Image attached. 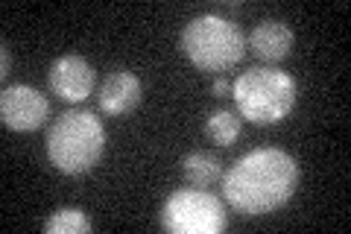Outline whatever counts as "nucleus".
I'll use <instances>...</instances> for the list:
<instances>
[{
  "label": "nucleus",
  "mask_w": 351,
  "mask_h": 234,
  "mask_svg": "<svg viewBox=\"0 0 351 234\" xmlns=\"http://www.w3.org/2000/svg\"><path fill=\"white\" fill-rule=\"evenodd\" d=\"M299 187V161L276 147L246 152L223 176L226 202L246 217H263L287 205Z\"/></svg>",
  "instance_id": "f257e3e1"
},
{
  "label": "nucleus",
  "mask_w": 351,
  "mask_h": 234,
  "mask_svg": "<svg viewBox=\"0 0 351 234\" xmlns=\"http://www.w3.org/2000/svg\"><path fill=\"white\" fill-rule=\"evenodd\" d=\"M106 152V126L91 111L73 108L59 115L47 132V159L64 176L91 173Z\"/></svg>",
  "instance_id": "f03ea898"
},
{
  "label": "nucleus",
  "mask_w": 351,
  "mask_h": 234,
  "mask_svg": "<svg viewBox=\"0 0 351 234\" xmlns=\"http://www.w3.org/2000/svg\"><path fill=\"white\" fill-rule=\"evenodd\" d=\"M232 97L249 124L276 126L295 108L299 88L290 73L278 68H249L232 85Z\"/></svg>",
  "instance_id": "7ed1b4c3"
},
{
  "label": "nucleus",
  "mask_w": 351,
  "mask_h": 234,
  "mask_svg": "<svg viewBox=\"0 0 351 234\" xmlns=\"http://www.w3.org/2000/svg\"><path fill=\"white\" fill-rule=\"evenodd\" d=\"M182 53L193 68L217 73L237 65L246 53V38L237 24L223 15H196L182 30Z\"/></svg>",
  "instance_id": "20e7f679"
},
{
  "label": "nucleus",
  "mask_w": 351,
  "mask_h": 234,
  "mask_svg": "<svg viewBox=\"0 0 351 234\" xmlns=\"http://www.w3.org/2000/svg\"><path fill=\"white\" fill-rule=\"evenodd\" d=\"M161 226L170 234H219L228 226L226 208L214 194L182 187L161 205Z\"/></svg>",
  "instance_id": "39448f33"
},
{
  "label": "nucleus",
  "mask_w": 351,
  "mask_h": 234,
  "mask_svg": "<svg viewBox=\"0 0 351 234\" xmlns=\"http://www.w3.org/2000/svg\"><path fill=\"white\" fill-rule=\"evenodd\" d=\"M50 115L47 97L29 85H12L0 94V117L12 132H36Z\"/></svg>",
  "instance_id": "423d86ee"
},
{
  "label": "nucleus",
  "mask_w": 351,
  "mask_h": 234,
  "mask_svg": "<svg viewBox=\"0 0 351 234\" xmlns=\"http://www.w3.org/2000/svg\"><path fill=\"white\" fill-rule=\"evenodd\" d=\"M97 73L91 62L82 59L80 53H64L50 65V88L53 94H59L64 103H82L88 94L94 91Z\"/></svg>",
  "instance_id": "0eeeda50"
},
{
  "label": "nucleus",
  "mask_w": 351,
  "mask_h": 234,
  "mask_svg": "<svg viewBox=\"0 0 351 234\" xmlns=\"http://www.w3.org/2000/svg\"><path fill=\"white\" fill-rule=\"evenodd\" d=\"M141 80L132 71H112L100 85V108L106 115H129L141 103Z\"/></svg>",
  "instance_id": "6e6552de"
},
{
  "label": "nucleus",
  "mask_w": 351,
  "mask_h": 234,
  "mask_svg": "<svg viewBox=\"0 0 351 234\" xmlns=\"http://www.w3.org/2000/svg\"><path fill=\"white\" fill-rule=\"evenodd\" d=\"M293 44H295L293 30L284 24V21H278V18L261 21V24L252 30V36H249L252 53H255L258 59H263V62H281V59H287V56L293 53Z\"/></svg>",
  "instance_id": "1a4fd4ad"
},
{
  "label": "nucleus",
  "mask_w": 351,
  "mask_h": 234,
  "mask_svg": "<svg viewBox=\"0 0 351 234\" xmlns=\"http://www.w3.org/2000/svg\"><path fill=\"white\" fill-rule=\"evenodd\" d=\"M182 176L191 187H208V185L219 182L223 170H219V161L214 159V155L191 152V155H184V161H182Z\"/></svg>",
  "instance_id": "9d476101"
},
{
  "label": "nucleus",
  "mask_w": 351,
  "mask_h": 234,
  "mask_svg": "<svg viewBox=\"0 0 351 234\" xmlns=\"http://www.w3.org/2000/svg\"><path fill=\"white\" fill-rule=\"evenodd\" d=\"M205 135L217 147H232L240 135V117L228 108H214L205 120Z\"/></svg>",
  "instance_id": "9b49d317"
},
{
  "label": "nucleus",
  "mask_w": 351,
  "mask_h": 234,
  "mask_svg": "<svg viewBox=\"0 0 351 234\" xmlns=\"http://www.w3.org/2000/svg\"><path fill=\"white\" fill-rule=\"evenodd\" d=\"M91 220L80 208H59L53 211V217L44 222L47 234H91Z\"/></svg>",
  "instance_id": "f8f14e48"
},
{
  "label": "nucleus",
  "mask_w": 351,
  "mask_h": 234,
  "mask_svg": "<svg viewBox=\"0 0 351 234\" xmlns=\"http://www.w3.org/2000/svg\"><path fill=\"white\" fill-rule=\"evenodd\" d=\"M211 94L214 97H228V94H232V85H228L226 76H217L214 85H211Z\"/></svg>",
  "instance_id": "ddd939ff"
},
{
  "label": "nucleus",
  "mask_w": 351,
  "mask_h": 234,
  "mask_svg": "<svg viewBox=\"0 0 351 234\" xmlns=\"http://www.w3.org/2000/svg\"><path fill=\"white\" fill-rule=\"evenodd\" d=\"M0 76H3V80L9 76V47L6 44H3V68H0Z\"/></svg>",
  "instance_id": "4468645a"
}]
</instances>
